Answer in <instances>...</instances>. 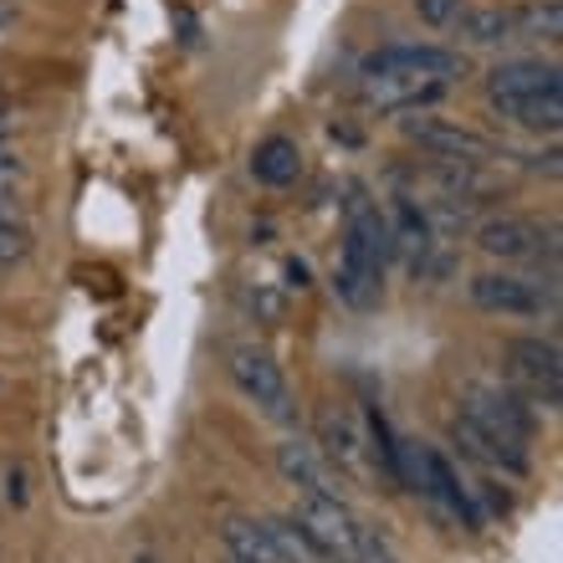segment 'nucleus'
<instances>
[{
  "mask_svg": "<svg viewBox=\"0 0 563 563\" xmlns=\"http://www.w3.org/2000/svg\"><path fill=\"white\" fill-rule=\"evenodd\" d=\"M0 21H11V5H5V0H0Z\"/></svg>",
  "mask_w": 563,
  "mask_h": 563,
  "instance_id": "nucleus-30",
  "label": "nucleus"
},
{
  "mask_svg": "<svg viewBox=\"0 0 563 563\" xmlns=\"http://www.w3.org/2000/svg\"><path fill=\"white\" fill-rule=\"evenodd\" d=\"M231 379L241 385V395L252 405H262L272 420H292V389L282 379V364L267 354V349H256V343H236L231 349Z\"/></svg>",
  "mask_w": 563,
  "mask_h": 563,
  "instance_id": "nucleus-4",
  "label": "nucleus"
},
{
  "mask_svg": "<svg viewBox=\"0 0 563 563\" xmlns=\"http://www.w3.org/2000/svg\"><path fill=\"white\" fill-rule=\"evenodd\" d=\"M333 292H339V302H349V308H358V312L374 308L379 292H385V267L343 241L339 262H333Z\"/></svg>",
  "mask_w": 563,
  "mask_h": 563,
  "instance_id": "nucleus-10",
  "label": "nucleus"
},
{
  "mask_svg": "<svg viewBox=\"0 0 563 563\" xmlns=\"http://www.w3.org/2000/svg\"><path fill=\"white\" fill-rule=\"evenodd\" d=\"M441 82H426V77L410 73H364V103L379 108V113H405V108H426L441 98Z\"/></svg>",
  "mask_w": 563,
  "mask_h": 563,
  "instance_id": "nucleus-11",
  "label": "nucleus"
},
{
  "mask_svg": "<svg viewBox=\"0 0 563 563\" xmlns=\"http://www.w3.org/2000/svg\"><path fill=\"white\" fill-rule=\"evenodd\" d=\"M476 246L503 262H528V256H543V231L522 216H492L476 225Z\"/></svg>",
  "mask_w": 563,
  "mask_h": 563,
  "instance_id": "nucleus-12",
  "label": "nucleus"
},
{
  "mask_svg": "<svg viewBox=\"0 0 563 563\" xmlns=\"http://www.w3.org/2000/svg\"><path fill=\"white\" fill-rule=\"evenodd\" d=\"M277 466H282V476H287L292 487H302V497H339L333 482H328V472H323V461L312 456V445L282 441L277 445Z\"/></svg>",
  "mask_w": 563,
  "mask_h": 563,
  "instance_id": "nucleus-18",
  "label": "nucleus"
},
{
  "mask_svg": "<svg viewBox=\"0 0 563 563\" xmlns=\"http://www.w3.org/2000/svg\"><path fill=\"white\" fill-rule=\"evenodd\" d=\"M416 11L426 26H456V15L466 11L461 0H416Z\"/></svg>",
  "mask_w": 563,
  "mask_h": 563,
  "instance_id": "nucleus-25",
  "label": "nucleus"
},
{
  "mask_svg": "<svg viewBox=\"0 0 563 563\" xmlns=\"http://www.w3.org/2000/svg\"><path fill=\"white\" fill-rule=\"evenodd\" d=\"M323 451L339 472H349V476L364 472V435H358V426L343 416V410L323 416Z\"/></svg>",
  "mask_w": 563,
  "mask_h": 563,
  "instance_id": "nucleus-20",
  "label": "nucleus"
},
{
  "mask_svg": "<svg viewBox=\"0 0 563 563\" xmlns=\"http://www.w3.org/2000/svg\"><path fill=\"white\" fill-rule=\"evenodd\" d=\"M246 308L262 312L267 323H277V318H282V297H272V292H262V287H256V292H246Z\"/></svg>",
  "mask_w": 563,
  "mask_h": 563,
  "instance_id": "nucleus-27",
  "label": "nucleus"
},
{
  "mask_svg": "<svg viewBox=\"0 0 563 563\" xmlns=\"http://www.w3.org/2000/svg\"><path fill=\"white\" fill-rule=\"evenodd\" d=\"M297 528L302 538L312 543L318 559H333V563H354V549H358V522L354 512L343 507V497H302L297 503Z\"/></svg>",
  "mask_w": 563,
  "mask_h": 563,
  "instance_id": "nucleus-3",
  "label": "nucleus"
},
{
  "mask_svg": "<svg viewBox=\"0 0 563 563\" xmlns=\"http://www.w3.org/2000/svg\"><path fill=\"white\" fill-rule=\"evenodd\" d=\"M487 98L492 108H512V103H528V98H563V77L553 62L518 57V62H503L487 77Z\"/></svg>",
  "mask_w": 563,
  "mask_h": 563,
  "instance_id": "nucleus-8",
  "label": "nucleus"
},
{
  "mask_svg": "<svg viewBox=\"0 0 563 563\" xmlns=\"http://www.w3.org/2000/svg\"><path fill=\"white\" fill-rule=\"evenodd\" d=\"M221 538H225V553L236 563H287L282 549L272 543L267 522H256V518H231L221 528Z\"/></svg>",
  "mask_w": 563,
  "mask_h": 563,
  "instance_id": "nucleus-19",
  "label": "nucleus"
},
{
  "mask_svg": "<svg viewBox=\"0 0 563 563\" xmlns=\"http://www.w3.org/2000/svg\"><path fill=\"white\" fill-rule=\"evenodd\" d=\"M430 246H435L430 216L410 195H400V200H395V221H389V252H400L405 262H410V272H420L430 262Z\"/></svg>",
  "mask_w": 563,
  "mask_h": 563,
  "instance_id": "nucleus-13",
  "label": "nucleus"
},
{
  "mask_svg": "<svg viewBox=\"0 0 563 563\" xmlns=\"http://www.w3.org/2000/svg\"><path fill=\"white\" fill-rule=\"evenodd\" d=\"M267 533H272V543L282 549V559L287 563H323L318 553H312V543L302 538V528H297L292 518H267Z\"/></svg>",
  "mask_w": 563,
  "mask_h": 563,
  "instance_id": "nucleus-22",
  "label": "nucleus"
},
{
  "mask_svg": "<svg viewBox=\"0 0 563 563\" xmlns=\"http://www.w3.org/2000/svg\"><path fill=\"white\" fill-rule=\"evenodd\" d=\"M461 416L487 430L492 441L518 445V451H528V441H533V416H528V405H522L512 389L487 385V379H472V385H466Z\"/></svg>",
  "mask_w": 563,
  "mask_h": 563,
  "instance_id": "nucleus-2",
  "label": "nucleus"
},
{
  "mask_svg": "<svg viewBox=\"0 0 563 563\" xmlns=\"http://www.w3.org/2000/svg\"><path fill=\"white\" fill-rule=\"evenodd\" d=\"M451 435H456V445L466 451V456L482 461V466H492V472H512V476L528 472V451H518V445H503V441H492L487 430L472 426L466 416L451 420Z\"/></svg>",
  "mask_w": 563,
  "mask_h": 563,
  "instance_id": "nucleus-15",
  "label": "nucleus"
},
{
  "mask_svg": "<svg viewBox=\"0 0 563 563\" xmlns=\"http://www.w3.org/2000/svg\"><path fill=\"white\" fill-rule=\"evenodd\" d=\"M231 563H236V559H231Z\"/></svg>",
  "mask_w": 563,
  "mask_h": 563,
  "instance_id": "nucleus-33",
  "label": "nucleus"
},
{
  "mask_svg": "<svg viewBox=\"0 0 563 563\" xmlns=\"http://www.w3.org/2000/svg\"><path fill=\"white\" fill-rule=\"evenodd\" d=\"M405 139L420 148H430L435 159H451V164H487L497 159V144L487 134H476V129H461L451 119H405L400 123Z\"/></svg>",
  "mask_w": 563,
  "mask_h": 563,
  "instance_id": "nucleus-6",
  "label": "nucleus"
},
{
  "mask_svg": "<svg viewBox=\"0 0 563 563\" xmlns=\"http://www.w3.org/2000/svg\"><path fill=\"white\" fill-rule=\"evenodd\" d=\"M0 148H5V123H0Z\"/></svg>",
  "mask_w": 563,
  "mask_h": 563,
  "instance_id": "nucleus-31",
  "label": "nucleus"
},
{
  "mask_svg": "<svg viewBox=\"0 0 563 563\" xmlns=\"http://www.w3.org/2000/svg\"><path fill=\"white\" fill-rule=\"evenodd\" d=\"M512 15H518V36H559V0L528 5V11H512Z\"/></svg>",
  "mask_w": 563,
  "mask_h": 563,
  "instance_id": "nucleus-23",
  "label": "nucleus"
},
{
  "mask_svg": "<svg viewBox=\"0 0 563 563\" xmlns=\"http://www.w3.org/2000/svg\"><path fill=\"white\" fill-rule=\"evenodd\" d=\"M287 287H297V292L308 287V267L302 262H287Z\"/></svg>",
  "mask_w": 563,
  "mask_h": 563,
  "instance_id": "nucleus-29",
  "label": "nucleus"
},
{
  "mask_svg": "<svg viewBox=\"0 0 563 563\" xmlns=\"http://www.w3.org/2000/svg\"><path fill=\"white\" fill-rule=\"evenodd\" d=\"M343 241L349 246H358L364 256H374L379 267L389 262V221L385 210L374 206L364 190H354V200H349V221H343Z\"/></svg>",
  "mask_w": 563,
  "mask_h": 563,
  "instance_id": "nucleus-14",
  "label": "nucleus"
},
{
  "mask_svg": "<svg viewBox=\"0 0 563 563\" xmlns=\"http://www.w3.org/2000/svg\"><path fill=\"white\" fill-rule=\"evenodd\" d=\"M364 73H410V77H426V82H441L451 88L456 77H466V57L451 52V46H385L364 57Z\"/></svg>",
  "mask_w": 563,
  "mask_h": 563,
  "instance_id": "nucleus-7",
  "label": "nucleus"
},
{
  "mask_svg": "<svg viewBox=\"0 0 563 563\" xmlns=\"http://www.w3.org/2000/svg\"><path fill=\"white\" fill-rule=\"evenodd\" d=\"M507 358H512V379H518L533 400H543L549 410H559L563 405V354H559V343L512 339L507 343Z\"/></svg>",
  "mask_w": 563,
  "mask_h": 563,
  "instance_id": "nucleus-5",
  "label": "nucleus"
},
{
  "mask_svg": "<svg viewBox=\"0 0 563 563\" xmlns=\"http://www.w3.org/2000/svg\"><path fill=\"white\" fill-rule=\"evenodd\" d=\"M252 175L262 179V185H272V190H282V185H292L297 175H302V148L292 144V139H262L252 154Z\"/></svg>",
  "mask_w": 563,
  "mask_h": 563,
  "instance_id": "nucleus-17",
  "label": "nucleus"
},
{
  "mask_svg": "<svg viewBox=\"0 0 563 563\" xmlns=\"http://www.w3.org/2000/svg\"><path fill=\"white\" fill-rule=\"evenodd\" d=\"M0 103H5V92H0Z\"/></svg>",
  "mask_w": 563,
  "mask_h": 563,
  "instance_id": "nucleus-32",
  "label": "nucleus"
},
{
  "mask_svg": "<svg viewBox=\"0 0 563 563\" xmlns=\"http://www.w3.org/2000/svg\"><path fill=\"white\" fill-rule=\"evenodd\" d=\"M354 563H395V553L369 533V528H358V549H354Z\"/></svg>",
  "mask_w": 563,
  "mask_h": 563,
  "instance_id": "nucleus-26",
  "label": "nucleus"
},
{
  "mask_svg": "<svg viewBox=\"0 0 563 563\" xmlns=\"http://www.w3.org/2000/svg\"><path fill=\"white\" fill-rule=\"evenodd\" d=\"M400 487H416L441 518L461 522L466 533H482V507L441 451H430L420 441H400Z\"/></svg>",
  "mask_w": 563,
  "mask_h": 563,
  "instance_id": "nucleus-1",
  "label": "nucleus"
},
{
  "mask_svg": "<svg viewBox=\"0 0 563 563\" xmlns=\"http://www.w3.org/2000/svg\"><path fill=\"white\" fill-rule=\"evenodd\" d=\"M472 302L487 312H507V318H533L543 312V292L538 282L512 277V272H476L472 277Z\"/></svg>",
  "mask_w": 563,
  "mask_h": 563,
  "instance_id": "nucleus-9",
  "label": "nucleus"
},
{
  "mask_svg": "<svg viewBox=\"0 0 563 563\" xmlns=\"http://www.w3.org/2000/svg\"><path fill=\"white\" fill-rule=\"evenodd\" d=\"M503 119L522 123V129H549V134H559V123H563V98H528V103H512V108H497Z\"/></svg>",
  "mask_w": 563,
  "mask_h": 563,
  "instance_id": "nucleus-21",
  "label": "nucleus"
},
{
  "mask_svg": "<svg viewBox=\"0 0 563 563\" xmlns=\"http://www.w3.org/2000/svg\"><path fill=\"white\" fill-rule=\"evenodd\" d=\"M456 31H461V42H472V46H497L518 36V15L507 11V5H466L456 15Z\"/></svg>",
  "mask_w": 563,
  "mask_h": 563,
  "instance_id": "nucleus-16",
  "label": "nucleus"
},
{
  "mask_svg": "<svg viewBox=\"0 0 563 563\" xmlns=\"http://www.w3.org/2000/svg\"><path fill=\"white\" fill-rule=\"evenodd\" d=\"M15 179H21V159L0 148V200H11V185H15Z\"/></svg>",
  "mask_w": 563,
  "mask_h": 563,
  "instance_id": "nucleus-28",
  "label": "nucleus"
},
{
  "mask_svg": "<svg viewBox=\"0 0 563 563\" xmlns=\"http://www.w3.org/2000/svg\"><path fill=\"white\" fill-rule=\"evenodd\" d=\"M31 256V231L21 221H0V267H15Z\"/></svg>",
  "mask_w": 563,
  "mask_h": 563,
  "instance_id": "nucleus-24",
  "label": "nucleus"
}]
</instances>
